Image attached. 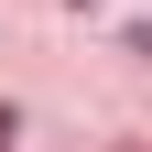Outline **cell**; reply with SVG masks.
<instances>
[{
    "mask_svg": "<svg viewBox=\"0 0 152 152\" xmlns=\"http://www.w3.org/2000/svg\"><path fill=\"white\" fill-rule=\"evenodd\" d=\"M130 54H152V22H130Z\"/></svg>",
    "mask_w": 152,
    "mask_h": 152,
    "instance_id": "6da1fadb",
    "label": "cell"
},
{
    "mask_svg": "<svg viewBox=\"0 0 152 152\" xmlns=\"http://www.w3.org/2000/svg\"><path fill=\"white\" fill-rule=\"evenodd\" d=\"M0 141H11V109H0Z\"/></svg>",
    "mask_w": 152,
    "mask_h": 152,
    "instance_id": "7a4b0ae2",
    "label": "cell"
}]
</instances>
